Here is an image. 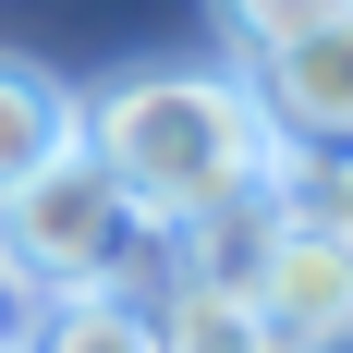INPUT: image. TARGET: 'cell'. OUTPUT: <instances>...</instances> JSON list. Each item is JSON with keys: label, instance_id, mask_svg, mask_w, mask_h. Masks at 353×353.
Here are the masks:
<instances>
[{"label": "cell", "instance_id": "1", "mask_svg": "<svg viewBox=\"0 0 353 353\" xmlns=\"http://www.w3.org/2000/svg\"><path fill=\"white\" fill-rule=\"evenodd\" d=\"M85 159L122 183L134 219H171V232L256 208V195H281V171H292V146L268 134L256 85L244 73H195V61L98 85V98H85Z\"/></svg>", "mask_w": 353, "mask_h": 353}, {"label": "cell", "instance_id": "2", "mask_svg": "<svg viewBox=\"0 0 353 353\" xmlns=\"http://www.w3.org/2000/svg\"><path fill=\"white\" fill-rule=\"evenodd\" d=\"M146 219L122 208V183L73 146V159H49L37 183H12L0 195V292L12 305H61V292H122V256H134Z\"/></svg>", "mask_w": 353, "mask_h": 353}, {"label": "cell", "instance_id": "3", "mask_svg": "<svg viewBox=\"0 0 353 353\" xmlns=\"http://www.w3.org/2000/svg\"><path fill=\"white\" fill-rule=\"evenodd\" d=\"M244 85H256V110H268V134L292 159H353V12H329L317 37L268 49Z\"/></svg>", "mask_w": 353, "mask_h": 353}, {"label": "cell", "instance_id": "4", "mask_svg": "<svg viewBox=\"0 0 353 353\" xmlns=\"http://www.w3.org/2000/svg\"><path fill=\"white\" fill-rule=\"evenodd\" d=\"M73 146H85V98L61 73H37L25 49H0V195L37 183L49 159H73Z\"/></svg>", "mask_w": 353, "mask_h": 353}, {"label": "cell", "instance_id": "5", "mask_svg": "<svg viewBox=\"0 0 353 353\" xmlns=\"http://www.w3.org/2000/svg\"><path fill=\"white\" fill-rule=\"evenodd\" d=\"M146 317H159V353H268L256 305L232 281H195V268H171V292H159Z\"/></svg>", "mask_w": 353, "mask_h": 353}, {"label": "cell", "instance_id": "6", "mask_svg": "<svg viewBox=\"0 0 353 353\" xmlns=\"http://www.w3.org/2000/svg\"><path fill=\"white\" fill-rule=\"evenodd\" d=\"M25 353H159V317L134 292H61L25 317Z\"/></svg>", "mask_w": 353, "mask_h": 353}, {"label": "cell", "instance_id": "7", "mask_svg": "<svg viewBox=\"0 0 353 353\" xmlns=\"http://www.w3.org/2000/svg\"><path fill=\"white\" fill-rule=\"evenodd\" d=\"M219 37L244 49V61H268V49H292V37H317L329 12H353V0H208Z\"/></svg>", "mask_w": 353, "mask_h": 353}, {"label": "cell", "instance_id": "8", "mask_svg": "<svg viewBox=\"0 0 353 353\" xmlns=\"http://www.w3.org/2000/svg\"><path fill=\"white\" fill-rule=\"evenodd\" d=\"M281 208L353 244V159H292V195H281Z\"/></svg>", "mask_w": 353, "mask_h": 353}, {"label": "cell", "instance_id": "9", "mask_svg": "<svg viewBox=\"0 0 353 353\" xmlns=\"http://www.w3.org/2000/svg\"><path fill=\"white\" fill-rule=\"evenodd\" d=\"M0 353H25V341H12V329H0Z\"/></svg>", "mask_w": 353, "mask_h": 353}, {"label": "cell", "instance_id": "10", "mask_svg": "<svg viewBox=\"0 0 353 353\" xmlns=\"http://www.w3.org/2000/svg\"><path fill=\"white\" fill-rule=\"evenodd\" d=\"M0 305H12V292H0Z\"/></svg>", "mask_w": 353, "mask_h": 353}]
</instances>
